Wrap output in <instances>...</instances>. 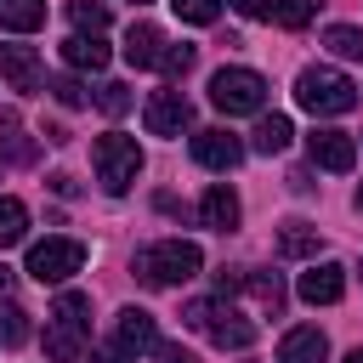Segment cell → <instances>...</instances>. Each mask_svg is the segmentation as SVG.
<instances>
[{"instance_id": "cell-13", "label": "cell", "mask_w": 363, "mask_h": 363, "mask_svg": "<svg viewBox=\"0 0 363 363\" xmlns=\"http://www.w3.org/2000/svg\"><path fill=\"white\" fill-rule=\"evenodd\" d=\"M164 45H170V40H164L153 23H130V28H125V62H130V68H159Z\"/></svg>"}, {"instance_id": "cell-17", "label": "cell", "mask_w": 363, "mask_h": 363, "mask_svg": "<svg viewBox=\"0 0 363 363\" xmlns=\"http://www.w3.org/2000/svg\"><path fill=\"white\" fill-rule=\"evenodd\" d=\"M119 340H125L130 352H153V346H159V323H153V312L125 306V312H119Z\"/></svg>"}, {"instance_id": "cell-30", "label": "cell", "mask_w": 363, "mask_h": 363, "mask_svg": "<svg viewBox=\"0 0 363 363\" xmlns=\"http://www.w3.org/2000/svg\"><path fill=\"white\" fill-rule=\"evenodd\" d=\"M170 6H176V17H182V23H199V28H204V23H216V11H221V0H170Z\"/></svg>"}, {"instance_id": "cell-21", "label": "cell", "mask_w": 363, "mask_h": 363, "mask_svg": "<svg viewBox=\"0 0 363 363\" xmlns=\"http://www.w3.org/2000/svg\"><path fill=\"white\" fill-rule=\"evenodd\" d=\"M238 289H250L261 312H272V318L284 312V278H278V272H244V284H238Z\"/></svg>"}, {"instance_id": "cell-37", "label": "cell", "mask_w": 363, "mask_h": 363, "mask_svg": "<svg viewBox=\"0 0 363 363\" xmlns=\"http://www.w3.org/2000/svg\"><path fill=\"white\" fill-rule=\"evenodd\" d=\"M346 363H363V346H352V352H346Z\"/></svg>"}, {"instance_id": "cell-15", "label": "cell", "mask_w": 363, "mask_h": 363, "mask_svg": "<svg viewBox=\"0 0 363 363\" xmlns=\"http://www.w3.org/2000/svg\"><path fill=\"white\" fill-rule=\"evenodd\" d=\"M199 221H204L210 233H233V227H238V193L216 182V187L199 199Z\"/></svg>"}, {"instance_id": "cell-22", "label": "cell", "mask_w": 363, "mask_h": 363, "mask_svg": "<svg viewBox=\"0 0 363 363\" xmlns=\"http://www.w3.org/2000/svg\"><path fill=\"white\" fill-rule=\"evenodd\" d=\"M28 238V210H23V199H0V250H11V244H23Z\"/></svg>"}, {"instance_id": "cell-14", "label": "cell", "mask_w": 363, "mask_h": 363, "mask_svg": "<svg viewBox=\"0 0 363 363\" xmlns=\"http://www.w3.org/2000/svg\"><path fill=\"white\" fill-rule=\"evenodd\" d=\"M323 357H329V340L312 323H301V329H289L278 340V363H323Z\"/></svg>"}, {"instance_id": "cell-39", "label": "cell", "mask_w": 363, "mask_h": 363, "mask_svg": "<svg viewBox=\"0 0 363 363\" xmlns=\"http://www.w3.org/2000/svg\"><path fill=\"white\" fill-rule=\"evenodd\" d=\"M136 6H142V0H136Z\"/></svg>"}, {"instance_id": "cell-18", "label": "cell", "mask_w": 363, "mask_h": 363, "mask_svg": "<svg viewBox=\"0 0 363 363\" xmlns=\"http://www.w3.org/2000/svg\"><path fill=\"white\" fill-rule=\"evenodd\" d=\"M318 227H306V221H284L278 227V255L284 261H306V255H318Z\"/></svg>"}, {"instance_id": "cell-25", "label": "cell", "mask_w": 363, "mask_h": 363, "mask_svg": "<svg viewBox=\"0 0 363 363\" xmlns=\"http://www.w3.org/2000/svg\"><path fill=\"white\" fill-rule=\"evenodd\" d=\"M323 45H329L335 57H346V62H363V28H352V23L323 28Z\"/></svg>"}, {"instance_id": "cell-5", "label": "cell", "mask_w": 363, "mask_h": 363, "mask_svg": "<svg viewBox=\"0 0 363 363\" xmlns=\"http://www.w3.org/2000/svg\"><path fill=\"white\" fill-rule=\"evenodd\" d=\"M210 102L233 119V113H261L267 108V79L255 68H216L210 74Z\"/></svg>"}, {"instance_id": "cell-23", "label": "cell", "mask_w": 363, "mask_h": 363, "mask_svg": "<svg viewBox=\"0 0 363 363\" xmlns=\"http://www.w3.org/2000/svg\"><path fill=\"white\" fill-rule=\"evenodd\" d=\"M68 23H74V34H102L108 28V6L102 0H68Z\"/></svg>"}, {"instance_id": "cell-19", "label": "cell", "mask_w": 363, "mask_h": 363, "mask_svg": "<svg viewBox=\"0 0 363 363\" xmlns=\"http://www.w3.org/2000/svg\"><path fill=\"white\" fill-rule=\"evenodd\" d=\"M40 23H45V0H0V28L34 34Z\"/></svg>"}, {"instance_id": "cell-28", "label": "cell", "mask_w": 363, "mask_h": 363, "mask_svg": "<svg viewBox=\"0 0 363 363\" xmlns=\"http://www.w3.org/2000/svg\"><path fill=\"white\" fill-rule=\"evenodd\" d=\"M278 28H306L312 23V0H272V11H267Z\"/></svg>"}, {"instance_id": "cell-16", "label": "cell", "mask_w": 363, "mask_h": 363, "mask_svg": "<svg viewBox=\"0 0 363 363\" xmlns=\"http://www.w3.org/2000/svg\"><path fill=\"white\" fill-rule=\"evenodd\" d=\"M62 62H68V68H91V74H102V68H108V45H102V34H68V40H62Z\"/></svg>"}, {"instance_id": "cell-29", "label": "cell", "mask_w": 363, "mask_h": 363, "mask_svg": "<svg viewBox=\"0 0 363 363\" xmlns=\"http://www.w3.org/2000/svg\"><path fill=\"white\" fill-rule=\"evenodd\" d=\"M96 108H102L108 119H119V113L130 108V85H119V79H108V85H96Z\"/></svg>"}, {"instance_id": "cell-32", "label": "cell", "mask_w": 363, "mask_h": 363, "mask_svg": "<svg viewBox=\"0 0 363 363\" xmlns=\"http://www.w3.org/2000/svg\"><path fill=\"white\" fill-rule=\"evenodd\" d=\"M91 363H136V352L113 335V340H96V346H91Z\"/></svg>"}, {"instance_id": "cell-10", "label": "cell", "mask_w": 363, "mask_h": 363, "mask_svg": "<svg viewBox=\"0 0 363 363\" xmlns=\"http://www.w3.org/2000/svg\"><path fill=\"white\" fill-rule=\"evenodd\" d=\"M340 295H346V267L312 261V272H301V301L306 306H335Z\"/></svg>"}, {"instance_id": "cell-36", "label": "cell", "mask_w": 363, "mask_h": 363, "mask_svg": "<svg viewBox=\"0 0 363 363\" xmlns=\"http://www.w3.org/2000/svg\"><path fill=\"white\" fill-rule=\"evenodd\" d=\"M0 295H11V267H0Z\"/></svg>"}, {"instance_id": "cell-20", "label": "cell", "mask_w": 363, "mask_h": 363, "mask_svg": "<svg viewBox=\"0 0 363 363\" xmlns=\"http://www.w3.org/2000/svg\"><path fill=\"white\" fill-rule=\"evenodd\" d=\"M289 136H295V125H289L284 113H261V125H255L250 147H255V153H284V147H289Z\"/></svg>"}, {"instance_id": "cell-33", "label": "cell", "mask_w": 363, "mask_h": 363, "mask_svg": "<svg viewBox=\"0 0 363 363\" xmlns=\"http://www.w3.org/2000/svg\"><path fill=\"white\" fill-rule=\"evenodd\" d=\"M182 323H187V329H210V323H216V301H187V306H182Z\"/></svg>"}, {"instance_id": "cell-34", "label": "cell", "mask_w": 363, "mask_h": 363, "mask_svg": "<svg viewBox=\"0 0 363 363\" xmlns=\"http://www.w3.org/2000/svg\"><path fill=\"white\" fill-rule=\"evenodd\" d=\"M153 352H159V363H199V357H193L187 346H164V340H159Z\"/></svg>"}, {"instance_id": "cell-11", "label": "cell", "mask_w": 363, "mask_h": 363, "mask_svg": "<svg viewBox=\"0 0 363 363\" xmlns=\"http://www.w3.org/2000/svg\"><path fill=\"white\" fill-rule=\"evenodd\" d=\"M204 335H210L221 352H227V346H233V352H244V346H255V335H261V329H255V318H244V312H233V306H216V323H210Z\"/></svg>"}, {"instance_id": "cell-35", "label": "cell", "mask_w": 363, "mask_h": 363, "mask_svg": "<svg viewBox=\"0 0 363 363\" xmlns=\"http://www.w3.org/2000/svg\"><path fill=\"white\" fill-rule=\"evenodd\" d=\"M233 11H244V17H267L272 11V0H227Z\"/></svg>"}, {"instance_id": "cell-3", "label": "cell", "mask_w": 363, "mask_h": 363, "mask_svg": "<svg viewBox=\"0 0 363 363\" xmlns=\"http://www.w3.org/2000/svg\"><path fill=\"white\" fill-rule=\"evenodd\" d=\"M295 102L306 108V113H318V119H329V113H352L357 108V85L340 74V68H301V79H295Z\"/></svg>"}, {"instance_id": "cell-26", "label": "cell", "mask_w": 363, "mask_h": 363, "mask_svg": "<svg viewBox=\"0 0 363 363\" xmlns=\"http://www.w3.org/2000/svg\"><path fill=\"white\" fill-rule=\"evenodd\" d=\"M193 62H199V45H187V40H182V45H164V57H159V74H164V79H182Z\"/></svg>"}, {"instance_id": "cell-1", "label": "cell", "mask_w": 363, "mask_h": 363, "mask_svg": "<svg viewBox=\"0 0 363 363\" xmlns=\"http://www.w3.org/2000/svg\"><path fill=\"white\" fill-rule=\"evenodd\" d=\"M91 346V301L79 289H62L57 306H51V323H45V357L51 363H79Z\"/></svg>"}, {"instance_id": "cell-31", "label": "cell", "mask_w": 363, "mask_h": 363, "mask_svg": "<svg viewBox=\"0 0 363 363\" xmlns=\"http://www.w3.org/2000/svg\"><path fill=\"white\" fill-rule=\"evenodd\" d=\"M45 91H51V96H57L62 108H85V85H79L74 74H57V79H51Z\"/></svg>"}, {"instance_id": "cell-38", "label": "cell", "mask_w": 363, "mask_h": 363, "mask_svg": "<svg viewBox=\"0 0 363 363\" xmlns=\"http://www.w3.org/2000/svg\"><path fill=\"white\" fill-rule=\"evenodd\" d=\"M357 210H363V182H357Z\"/></svg>"}, {"instance_id": "cell-2", "label": "cell", "mask_w": 363, "mask_h": 363, "mask_svg": "<svg viewBox=\"0 0 363 363\" xmlns=\"http://www.w3.org/2000/svg\"><path fill=\"white\" fill-rule=\"evenodd\" d=\"M199 267H204V255L187 238H159L136 255V278L153 284V289H182L187 278H199Z\"/></svg>"}, {"instance_id": "cell-7", "label": "cell", "mask_w": 363, "mask_h": 363, "mask_svg": "<svg viewBox=\"0 0 363 363\" xmlns=\"http://www.w3.org/2000/svg\"><path fill=\"white\" fill-rule=\"evenodd\" d=\"M142 125H147V136H182L187 125H193V102L182 96V91H153L147 96V108H142Z\"/></svg>"}, {"instance_id": "cell-27", "label": "cell", "mask_w": 363, "mask_h": 363, "mask_svg": "<svg viewBox=\"0 0 363 363\" xmlns=\"http://www.w3.org/2000/svg\"><path fill=\"white\" fill-rule=\"evenodd\" d=\"M0 340H6V346H23V340H28V312H23L17 301L0 306Z\"/></svg>"}, {"instance_id": "cell-8", "label": "cell", "mask_w": 363, "mask_h": 363, "mask_svg": "<svg viewBox=\"0 0 363 363\" xmlns=\"http://www.w3.org/2000/svg\"><path fill=\"white\" fill-rule=\"evenodd\" d=\"M306 153H312L318 170H352V164H357V142H352L346 130H335V125L312 130V136H306Z\"/></svg>"}, {"instance_id": "cell-4", "label": "cell", "mask_w": 363, "mask_h": 363, "mask_svg": "<svg viewBox=\"0 0 363 363\" xmlns=\"http://www.w3.org/2000/svg\"><path fill=\"white\" fill-rule=\"evenodd\" d=\"M91 164H96V182H102V193H130V182L142 176V147H136V136H119V130H108V136H96L91 142Z\"/></svg>"}, {"instance_id": "cell-9", "label": "cell", "mask_w": 363, "mask_h": 363, "mask_svg": "<svg viewBox=\"0 0 363 363\" xmlns=\"http://www.w3.org/2000/svg\"><path fill=\"white\" fill-rule=\"evenodd\" d=\"M193 159L204 170H233V164H244V142L233 130H199L193 136Z\"/></svg>"}, {"instance_id": "cell-24", "label": "cell", "mask_w": 363, "mask_h": 363, "mask_svg": "<svg viewBox=\"0 0 363 363\" xmlns=\"http://www.w3.org/2000/svg\"><path fill=\"white\" fill-rule=\"evenodd\" d=\"M0 153H6V159H17V164H28V159H34V142L23 136L17 113H0Z\"/></svg>"}, {"instance_id": "cell-12", "label": "cell", "mask_w": 363, "mask_h": 363, "mask_svg": "<svg viewBox=\"0 0 363 363\" xmlns=\"http://www.w3.org/2000/svg\"><path fill=\"white\" fill-rule=\"evenodd\" d=\"M0 79L11 91H34L40 85V51L34 45H0Z\"/></svg>"}, {"instance_id": "cell-6", "label": "cell", "mask_w": 363, "mask_h": 363, "mask_svg": "<svg viewBox=\"0 0 363 363\" xmlns=\"http://www.w3.org/2000/svg\"><path fill=\"white\" fill-rule=\"evenodd\" d=\"M85 267V244L79 238H40L28 250V278L34 284H68Z\"/></svg>"}]
</instances>
